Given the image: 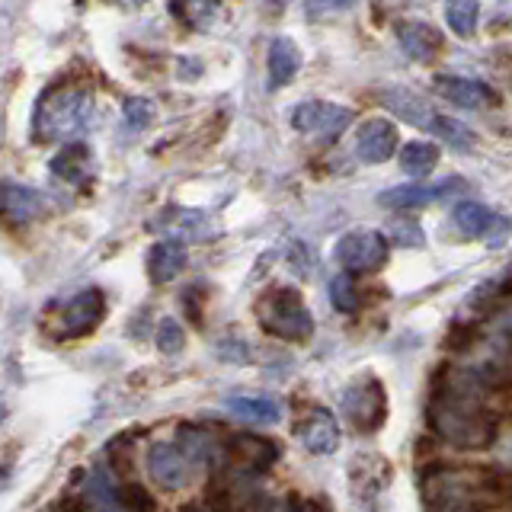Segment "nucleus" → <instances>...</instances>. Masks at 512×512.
<instances>
[{
    "mask_svg": "<svg viewBox=\"0 0 512 512\" xmlns=\"http://www.w3.org/2000/svg\"><path fill=\"white\" fill-rule=\"evenodd\" d=\"M480 378L474 375L468 384H455V388H442L436 400L429 404V426L436 436L448 445L458 448H487L496 439V416L480 404L477 397Z\"/></svg>",
    "mask_w": 512,
    "mask_h": 512,
    "instance_id": "f257e3e1",
    "label": "nucleus"
},
{
    "mask_svg": "<svg viewBox=\"0 0 512 512\" xmlns=\"http://www.w3.org/2000/svg\"><path fill=\"white\" fill-rule=\"evenodd\" d=\"M96 119V103L90 90L80 87H52L42 93V100L32 116V135L36 141H74L87 132Z\"/></svg>",
    "mask_w": 512,
    "mask_h": 512,
    "instance_id": "f03ea898",
    "label": "nucleus"
},
{
    "mask_svg": "<svg viewBox=\"0 0 512 512\" xmlns=\"http://www.w3.org/2000/svg\"><path fill=\"white\" fill-rule=\"evenodd\" d=\"M256 320L269 336L304 343L314 336V314L298 288H272L256 304Z\"/></svg>",
    "mask_w": 512,
    "mask_h": 512,
    "instance_id": "7ed1b4c3",
    "label": "nucleus"
},
{
    "mask_svg": "<svg viewBox=\"0 0 512 512\" xmlns=\"http://www.w3.org/2000/svg\"><path fill=\"white\" fill-rule=\"evenodd\" d=\"M333 260L349 272H375L388 263V237L375 228H352L333 247Z\"/></svg>",
    "mask_w": 512,
    "mask_h": 512,
    "instance_id": "20e7f679",
    "label": "nucleus"
},
{
    "mask_svg": "<svg viewBox=\"0 0 512 512\" xmlns=\"http://www.w3.org/2000/svg\"><path fill=\"white\" fill-rule=\"evenodd\" d=\"M487 477L477 471H452V468H439L429 477V506L439 509H477V503L468 493H487Z\"/></svg>",
    "mask_w": 512,
    "mask_h": 512,
    "instance_id": "39448f33",
    "label": "nucleus"
},
{
    "mask_svg": "<svg viewBox=\"0 0 512 512\" xmlns=\"http://www.w3.org/2000/svg\"><path fill=\"white\" fill-rule=\"evenodd\" d=\"M343 413L359 432H375L384 416H388V397H384V384L378 378H362L349 384L343 394Z\"/></svg>",
    "mask_w": 512,
    "mask_h": 512,
    "instance_id": "423d86ee",
    "label": "nucleus"
},
{
    "mask_svg": "<svg viewBox=\"0 0 512 512\" xmlns=\"http://www.w3.org/2000/svg\"><path fill=\"white\" fill-rule=\"evenodd\" d=\"M352 119H356V116H352L349 106L327 103V100H304L292 112L295 132L317 135L320 141H336L352 125Z\"/></svg>",
    "mask_w": 512,
    "mask_h": 512,
    "instance_id": "0eeeda50",
    "label": "nucleus"
},
{
    "mask_svg": "<svg viewBox=\"0 0 512 512\" xmlns=\"http://www.w3.org/2000/svg\"><path fill=\"white\" fill-rule=\"evenodd\" d=\"M148 474L160 490H183L192 484L196 458H192V452L183 442L180 445L154 442L148 452Z\"/></svg>",
    "mask_w": 512,
    "mask_h": 512,
    "instance_id": "6e6552de",
    "label": "nucleus"
},
{
    "mask_svg": "<svg viewBox=\"0 0 512 512\" xmlns=\"http://www.w3.org/2000/svg\"><path fill=\"white\" fill-rule=\"evenodd\" d=\"M103 317H106L103 292L100 288H84L80 295L61 304V311L55 317V333L58 340H77V336H87Z\"/></svg>",
    "mask_w": 512,
    "mask_h": 512,
    "instance_id": "1a4fd4ad",
    "label": "nucleus"
},
{
    "mask_svg": "<svg viewBox=\"0 0 512 512\" xmlns=\"http://www.w3.org/2000/svg\"><path fill=\"white\" fill-rule=\"evenodd\" d=\"M468 189V183L461 176H445L439 183H404L394 189H384L378 196V205L391 208V212H410V208H423L429 202L455 199Z\"/></svg>",
    "mask_w": 512,
    "mask_h": 512,
    "instance_id": "9d476101",
    "label": "nucleus"
},
{
    "mask_svg": "<svg viewBox=\"0 0 512 512\" xmlns=\"http://www.w3.org/2000/svg\"><path fill=\"white\" fill-rule=\"evenodd\" d=\"M455 221L464 234L474 240H484L487 247H503L512 237V218H506L503 212H496V208H487L480 202H458Z\"/></svg>",
    "mask_w": 512,
    "mask_h": 512,
    "instance_id": "9b49d317",
    "label": "nucleus"
},
{
    "mask_svg": "<svg viewBox=\"0 0 512 512\" xmlns=\"http://www.w3.org/2000/svg\"><path fill=\"white\" fill-rule=\"evenodd\" d=\"M432 90H436L442 100L464 106V109H484L496 106L500 96H496L487 84H480L474 77H458V74H436L432 77Z\"/></svg>",
    "mask_w": 512,
    "mask_h": 512,
    "instance_id": "f8f14e48",
    "label": "nucleus"
},
{
    "mask_svg": "<svg viewBox=\"0 0 512 512\" xmlns=\"http://www.w3.org/2000/svg\"><path fill=\"white\" fill-rule=\"evenodd\" d=\"M397 151V125L391 119H368L359 125L356 135V154L362 164H384Z\"/></svg>",
    "mask_w": 512,
    "mask_h": 512,
    "instance_id": "ddd939ff",
    "label": "nucleus"
},
{
    "mask_svg": "<svg viewBox=\"0 0 512 512\" xmlns=\"http://www.w3.org/2000/svg\"><path fill=\"white\" fill-rule=\"evenodd\" d=\"M397 42L404 48V55L410 61H420V64H429L432 58L439 55L442 48V29H436L426 20H400L397 23Z\"/></svg>",
    "mask_w": 512,
    "mask_h": 512,
    "instance_id": "4468645a",
    "label": "nucleus"
},
{
    "mask_svg": "<svg viewBox=\"0 0 512 512\" xmlns=\"http://www.w3.org/2000/svg\"><path fill=\"white\" fill-rule=\"evenodd\" d=\"M298 442L311 455H333L340 448V423L330 410H311L298 423Z\"/></svg>",
    "mask_w": 512,
    "mask_h": 512,
    "instance_id": "2eb2a0df",
    "label": "nucleus"
},
{
    "mask_svg": "<svg viewBox=\"0 0 512 512\" xmlns=\"http://www.w3.org/2000/svg\"><path fill=\"white\" fill-rule=\"evenodd\" d=\"M186 269V244L183 240H160L148 253V276L154 285L173 282Z\"/></svg>",
    "mask_w": 512,
    "mask_h": 512,
    "instance_id": "dca6fc26",
    "label": "nucleus"
},
{
    "mask_svg": "<svg viewBox=\"0 0 512 512\" xmlns=\"http://www.w3.org/2000/svg\"><path fill=\"white\" fill-rule=\"evenodd\" d=\"M266 68H269V87H285L292 84L298 68H301V52L288 36H276L269 42L266 52Z\"/></svg>",
    "mask_w": 512,
    "mask_h": 512,
    "instance_id": "f3484780",
    "label": "nucleus"
},
{
    "mask_svg": "<svg viewBox=\"0 0 512 512\" xmlns=\"http://www.w3.org/2000/svg\"><path fill=\"white\" fill-rule=\"evenodd\" d=\"M45 212H48V199L39 189L13 183V180L4 183V215L10 221H32V218H42Z\"/></svg>",
    "mask_w": 512,
    "mask_h": 512,
    "instance_id": "a211bd4d",
    "label": "nucleus"
},
{
    "mask_svg": "<svg viewBox=\"0 0 512 512\" xmlns=\"http://www.w3.org/2000/svg\"><path fill=\"white\" fill-rule=\"evenodd\" d=\"M228 452L237 464H244V468L266 471L269 464L279 458V445L263 439V436H231Z\"/></svg>",
    "mask_w": 512,
    "mask_h": 512,
    "instance_id": "6ab92c4d",
    "label": "nucleus"
},
{
    "mask_svg": "<svg viewBox=\"0 0 512 512\" xmlns=\"http://www.w3.org/2000/svg\"><path fill=\"white\" fill-rule=\"evenodd\" d=\"M48 170H52L58 180H64V183H87L90 176H93V170H90V151L80 141L64 144V148L52 157Z\"/></svg>",
    "mask_w": 512,
    "mask_h": 512,
    "instance_id": "aec40b11",
    "label": "nucleus"
},
{
    "mask_svg": "<svg viewBox=\"0 0 512 512\" xmlns=\"http://www.w3.org/2000/svg\"><path fill=\"white\" fill-rule=\"evenodd\" d=\"M228 410L237 420L253 423V426H276L282 420V404L272 397H231Z\"/></svg>",
    "mask_w": 512,
    "mask_h": 512,
    "instance_id": "412c9836",
    "label": "nucleus"
},
{
    "mask_svg": "<svg viewBox=\"0 0 512 512\" xmlns=\"http://www.w3.org/2000/svg\"><path fill=\"white\" fill-rule=\"evenodd\" d=\"M84 503L90 509H125L122 487L112 484V474L106 468H93L84 480Z\"/></svg>",
    "mask_w": 512,
    "mask_h": 512,
    "instance_id": "4be33fe9",
    "label": "nucleus"
},
{
    "mask_svg": "<svg viewBox=\"0 0 512 512\" xmlns=\"http://www.w3.org/2000/svg\"><path fill=\"white\" fill-rule=\"evenodd\" d=\"M381 103L388 106L391 112H397L400 119H407L410 125H429V119L436 116L432 106H426L420 96L410 90H381Z\"/></svg>",
    "mask_w": 512,
    "mask_h": 512,
    "instance_id": "5701e85b",
    "label": "nucleus"
},
{
    "mask_svg": "<svg viewBox=\"0 0 512 512\" xmlns=\"http://www.w3.org/2000/svg\"><path fill=\"white\" fill-rule=\"evenodd\" d=\"M221 10V0H170V13L186 29H205Z\"/></svg>",
    "mask_w": 512,
    "mask_h": 512,
    "instance_id": "b1692460",
    "label": "nucleus"
},
{
    "mask_svg": "<svg viewBox=\"0 0 512 512\" xmlns=\"http://www.w3.org/2000/svg\"><path fill=\"white\" fill-rule=\"evenodd\" d=\"M439 164V148L429 141H410L404 151H400V167L410 176H426Z\"/></svg>",
    "mask_w": 512,
    "mask_h": 512,
    "instance_id": "393cba45",
    "label": "nucleus"
},
{
    "mask_svg": "<svg viewBox=\"0 0 512 512\" xmlns=\"http://www.w3.org/2000/svg\"><path fill=\"white\" fill-rule=\"evenodd\" d=\"M477 16H480V0H448L445 4V20L455 29V36H461V39L474 36Z\"/></svg>",
    "mask_w": 512,
    "mask_h": 512,
    "instance_id": "a878e982",
    "label": "nucleus"
},
{
    "mask_svg": "<svg viewBox=\"0 0 512 512\" xmlns=\"http://www.w3.org/2000/svg\"><path fill=\"white\" fill-rule=\"evenodd\" d=\"M426 128L436 138H442L445 144H452V148H461L464 151V148H471V144H474L471 128L464 125V122H458V119H452V116H439V112H436V116L429 119Z\"/></svg>",
    "mask_w": 512,
    "mask_h": 512,
    "instance_id": "bb28decb",
    "label": "nucleus"
},
{
    "mask_svg": "<svg viewBox=\"0 0 512 512\" xmlns=\"http://www.w3.org/2000/svg\"><path fill=\"white\" fill-rule=\"evenodd\" d=\"M356 272H340V276H333L330 279V301H333V308L336 311H343V314H352L359 308V288H356Z\"/></svg>",
    "mask_w": 512,
    "mask_h": 512,
    "instance_id": "cd10ccee",
    "label": "nucleus"
},
{
    "mask_svg": "<svg viewBox=\"0 0 512 512\" xmlns=\"http://www.w3.org/2000/svg\"><path fill=\"white\" fill-rule=\"evenodd\" d=\"M154 112L157 109H154L151 100H144V96H128L125 106H122V125H125V132H132V135L144 132V128L151 125Z\"/></svg>",
    "mask_w": 512,
    "mask_h": 512,
    "instance_id": "c85d7f7f",
    "label": "nucleus"
},
{
    "mask_svg": "<svg viewBox=\"0 0 512 512\" xmlns=\"http://www.w3.org/2000/svg\"><path fill=\"white\" fill-rule=\"evenodd\" d=\"M352 7H356V0H304V20H336V16L349 13Z\"/></svg>",
    "mask_w": 512,
    "mask_h": 512,
    "instance_id": "c756f323",
    "label": "nucleus"
},
{
    "mask_svg": "<svg viewBox=\"0 0 512 512\" xmlns=\"http://www.w3.org/2000/svg\"><path fill=\"white\" fill-rule=\"evenodd\" d=\"M186 346V330L176 324V317H164L157 324V349L167 352V356H176Z\"/></svg>",
    "mask_w": 512,
    "mask_h": 512,
    "instance_id": "7c9ffc66",
    "label": "nucleus"
},
{
    "mask_svg": "<svg viewBox=\"0 0 512 512\" xmlns=\"http://www.w3.org/2000/svg\"><path fill=\"white\" fill-rule=\"evenodd\" d=\"M122 503L125 509H154V500L141 487H122Z\"/></svg>",
    "mask_w": 512,
    "mask_h": 512,
    "instance_id": "2f4dec72",
    "label": "nucleus"
}]
</instances>
